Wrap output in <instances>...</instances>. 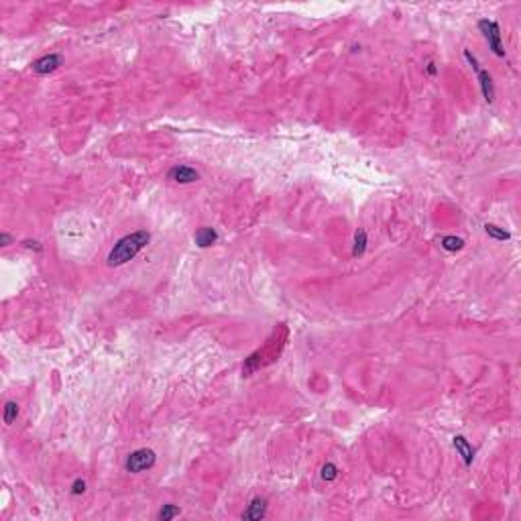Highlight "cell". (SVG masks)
I'll return each instance as SVG.
<instances>
[{"label": "cell", "instance_id": "cell-1", "mask_svg": "<svg viewBox=\"0 0 521 521\" xmlns=\"http://www.w3.org/2000/svg\"><path fill=\"white\" fill-rule=\"evenodd\" d=\"M149 242H151V234H149L147 230H137V232H131V234L122 236V238L112 246V250L108 252V258H106L108 267L126 265L128 260H133Z\"/></svg>", "mask_w": 521, "mask_h": 521}, {"label": "cell", "instance_id": "cell-2", "mask_svg": "<svg viewBox=\"0 0 521 521\" xmlns=\"http://www.w3.org/2000/svg\"><path fill=\"white\" fill-rule=\"evenodd\" d=\"M155 462H157V454H155L151 448H139L135 452L128 454L124 468L128 473H143L147 468H151Z\"/></svg>", "mask_w": 521, "mask_h": 521}, {"label": "cell", "instance_id": "cell-3", "mask_svg": "<svg viewBox=\"0 0 521 521\" xmlns=\"http://www.w3.org/2000/svg\"><path fill=\"white\" fill-rule=\"evenodd\" d=\"M479 29L483 31V35H485L489 47L493 49V53L499 55V57H503V55H505V49H503V43H501V29H499V25H497L495 21L483 19V21L479 23Z\"/></svg>", "mask_w": 521, "mask_h": 521}, {"label": "cell", "instance_id": "cell-4", "mask_svg": "<svg viewBox=\"0 0 521 521\" xmlns=\"http://www.w3.org/2000/svg\"><path fill=\"white\" fill-rule=\"evenodd\" d=\"M167 177L175 183H193L200 179V173L193 169V167H187V165H175L169 169Z\"/></svg>", "mask_w": 521, "mask_h": 521}, {"label": "cell", "instance_id": "cell-5", "mask_svg": "<svg viewBox=\"0 0 521 521\" xmlns=\"http://www.w3.org/2000/svg\"><path fill=\"white\" fill-rule=\"evenodd\" d=\"M61 63H63L61 55H57V53H49V55H43V57H39V59L33 63V70H35L37 74L45 76V74L55 72V70H57Z\"/></svg>", "mask_w": 521, "mask_h": 521}, {"label": "cell", "instance_id": "cell-6", "mask_svg": "<svg viewBox=\"0 0 521 521\" xmlns=\"http://www.w3.org/2000/svg\"><path fill=\"white\" fill-rule=\"evenodd\" d=\"M265 513H267V501L260 499V497H256V499L250 501L248 509L242 513V519H246V521H258V519L265 517Z\"/></svg>", "mask_w": 521, "mask_h": 521}, {"label": "cell", "instance_id": "cell-7", "mask_svg": "<svg viewBox=\"0 0 521 521\" xmlns=\"http://www.w3.org/2000/svg\"><path fill=\"white\" fill-rule=\"evenodd\" d=\"M454 448H456V452L462 456V460H464V464L466 466H471L473 464V460H475V450H473V446L468 444V440L464 438V436H454Z\"/></svg>", "mask_w": 521, "mask_h": 521}, {"label": "cell", "instance_id": "cell-8", "mask_svg": "<svg viewBox=\"0 0 521 521\" xmlns=\"http://www.w3.org/2000/svg\"><path fill=\"white\" fill-rule=\"evenodd\" d=\"M193 240H196V244H198L200 248H208V246H212V244L218 240V232H216L214 228H210V226H204V228H200V230L196 232Z\"/></svg>", "mask_w": 521, "mask_h": 521}, {"label": "cell", "instance_id": "cell-9", "mask_svg": "<svg viewBox=\"0 0 521 521\" xmlns=\"http://www.w3.org/2000/svg\"><path fill=\"white\" fill-rule=\"evenodd\" d=\"M477 78H479V84H481V90H483V96L485 100L491 104L495 100V88H493V78L487 70H477Z\"/></svg>", "mask_w": 521, "mask_h": 521}, {"label": "cell", "instance_id": "cell-10", "mask_svg": "<svg viewBox=\"0 0 521 521\" xmlns=\"http://www.w3.org/2000/svg\"><path fill=\"white\" fill-rule=\"evenodd\" d=\"M364 250H367V232H364L362 228H358L356 234H354L352 256H360V254H364Z\"/></svg>", "mask_w": 521, "mask_h": 521}, {"label": "cell", "instance_id": "cell-11", "mask_svg": "<svg viewBox=\"0 0 521 521\" xmlns=\"http://www.w3.org/2000/svg\"><path fill=\"white\" fill-rule=\"evenodd\" d=\"M462 246H464V240L458 238V236H444V238H442V248L448 250V252H456V250H460Z\"/></svg>", "mask_w": 521, "mask_h": 521}, {"label": "cell", "instance_id": "cell-12", "mask_svg": "<svg viewBox=\"0 0 521 521\" xmlns=\"http://www.w3.org/2000/svg\"><path fill=\"white\" fill-rule=\"evenodd\" d=\"M17 418H19V405H17V401H7V403H5V424L11 426Z\"/></svg>", "mask_w": 521, "mask_h": 521}, {"label": "cell", "instance_id": "cell-13", "mask_svg": "<svg viewBox=\"0 0 521 521\" xmlns=\"http://www.w3.org/2000/svg\"><path fill=\"white\" fill-rule=\"evenodd\" d=\"M485 232L491 236V238H495V240H509L511 238V234L507 232V230H503V228H499V226H495V224H485Z\"/></svg>", "mask_w": 521, "mask_h": 521}, {"label": "cell", "instance_id": "cell-14", "mask_svg": "<svg viewBox=\"0 0 521 521\" xmlns=\"http://www.w3.org/2000/svg\"><path fill=\"white\" fill-rule=\"evenodd\" d=\"M181 511H179V507L177 505H163V509L159 511V519L161 521H169V519H173V517H177Z\"/></svg>", "mask_w": 521, "mask_h": 521}, {"label": "cell", "instance_id": "cell-15", "mask_svg": "<svg viewBox=\"0 0 521 521\" xmlns=\"http://www.w3.org/2000/svg\"><path fill=\"white\" fill-rule=\"evenodd\" d=\"M336 477H338V468H336V464H332V462L324 464V468H322V479H324V481H334Z\"/></svg>", "mask_w": 521, "mask_h": 521}, {"label": "cell", "instance_id": "cell-16", "mask_svg": "<svg viewBox=\"0 0 521 521\" xmlns=\"http://www.w3.org/2000/svg\"><path fill=\"white\" fill-rule=\"evenodd\" d=\"M72 493H74V495H84V493H86V483H84L82 479L74 481V485H72Z\"/></svg>", "mask_w": 521, "mask_h": 521}, {"label": "cell", "instance_id": "cell-17", "mask_svg": "<svg viewBox=\"0 0 521 521\" xmlns=\"http://www.w3.org/2000/svg\"><path fill=\"white\" fill-rule=\"evenodd\" d=\"M11 242H13V236H11L9 232H3V234H0V244H3V246H9Z\"/></svg>", "mask_w": 521, "mask_h": 521}, {"label": "cell", "instance_id": "cell-18", "mask_svg": "<svg viewBox=\"0 0 521 521\" xmlns=\"http://www.w3.org/2000/svg\"><path fill=\"white\" fill-rule=\"evenodd\" d=\"M23 244H25L27 248H35V250H41V248H43L41 242H37V240H25Z\"/></svg>", "mask_w": 521, "mask_h": 521}, {"label": "cell", "instance_id": "cell-19", "mask_svg": "<svg viewBox=\"0 0 521 521\" xmlns=\"http://www.w3.org/2000/svg\"><path fill=\"white\" fill-rule=\"evenodd\" d=\"M426 72H428L430 76H436V72H438V70H436V63H434V61H430V63H428V68H426Z\"/></svg>", "mask_w": 521, "mask_h": 521}]
</instances>
